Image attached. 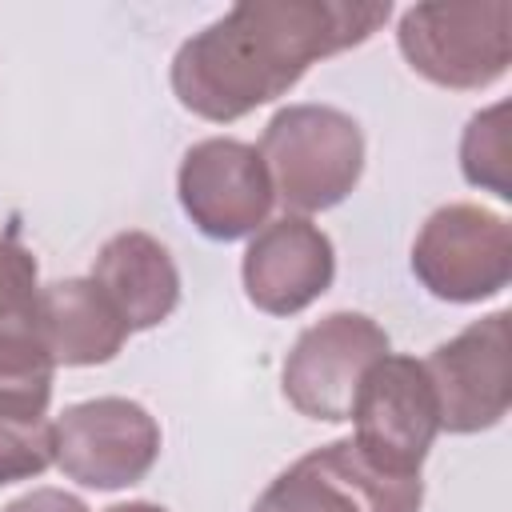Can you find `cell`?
Instances as JSON below:
<instances>
[{
    "label": "cell",
    "instance_id": "cell-13",
    "mask_svg": "<svg viewBox=\"0 0 512 512\" xmlns=\"http://www.w3.org/2000/svg\"><path fill=\"white\" fill-rule=\"evenodd\" d=\"M92 280L116 304V312L124 316L128 332L156 328L180 304L176 260L148 232H116L100 248L96 264H92Z\"/></svg>",
    "mask_w": 512,
    "mask_h": 512
},
{
    "label": "cell",
    "instance_id": "cell-7",
    "mask_svg": "<svg viewBox=\"0 0 512 512\" xmlns=\"http://www.w3.org/2000/svg\"><path fill=\"white\" fill-rule=\"evenodd\" d=\"M380 356H388V332L372 316L332 312L296 336L284 360V396L300 416L340 424Z\"/></svg>",
    "mask_w": 512,
    "mask_h": 512
},
{
    "label": "cell",
    "instance_id": "cell-11",
    "mask_svg": "<svg viewBox=\"0 0 512 512\" xmlns=\"http://www.w3.org/2000/svg\"><path fill=\"white\" fill-rule=\"evenodd\" d=\"M248 300L268 316H296L316 304L336 276V248L324 228L308 216L268 220L244 252L240 264Z\"/></svg>",
    "mask_w": 512,
    "mask_h": 512
},
{
    "label": "cell",
    "instance_id": "cell-17",
    "mask_svg": "<svg viewBox=\"0 0 512 512\" xmlns=\"http://www.w3.org/2000/svg\"><path fill=\"white\" fill-rule=\"evenodd\" d=\"M0 512H88V504L64 488H32V492L8 500Z\"/></svg>",
    "mask_w": 512,
    "mask_h": 512
},
{
    "label": "cell",
    "instance_id": "cell-5",
    "mask_svg": "<svg viewBox=\"0 0 512 512\" xmlns=\"http://www.w3.org/2000/svg\"><path fill=\"white\" fill-rule=\"evenodd\" d=\"M160 456L156 416L128 396L68 404L52 424V464L96 492L140 484Z\"/></svg>",
    "mask_w": 512,
    "mask_h": 512
},
{
    "label": "cell",
    "instance_id": "cell-15",
    "mask_svg": "<svg viewBox=\"0 0 512 512\" xmlns=\"http://www.w3.org/2000/svg\"><path fill=\"white\" fill-rule=\"evenodd\" d=\"M0 372H56L40 340L36 256L16 240H0Z\"/></svg>",
    "mask_w": 512,
    "mask_h": 512
},
{
    "label": "cell",
    "instance_id": "cell-3",
    "mask_svg": "<svg viewBox=\"0 0 512 512\" xmlns=\"http://www.w3.org/2000/svg\"><path fill=\"white\" fill-rule=\"evenodd\" d=\"M396 44L412 72L440 88H488L512 60V4H412L400 16Z\"/></svg>",
    "mask_w": 512,
    "mask_h": 512
},
{
    "label": "cell",
    "instance_id": "cell-2",
    "mask_svg": "<svg viewBox=\"0 0 512 512\" xmlns=\"http://www.w3.org/2000/svg\"><path fill=\"white\" fill-rule=\"evenodd\" d=\"M260 160L272 192L292 216L336 208L364 172V132L332 104H288L260 136Z\"/></svg>",
    "mask_w": 512,
    "mask_h": 512
},
{
    "label": "cell",
    "instance_id": "cell-1",
    "mask_svg": "<svg viewBox=\"0 0 512 512\" xmlns=\"http://www.w3.org/2000/svg\"><path fill=\"white\" fill-rule=\"evenodd\" d=\"M388 16V0H244L176 48L172 92L204 120H240L316 60L364 44Z\"/></svg>",
    "mask_w": 512,
    "mask_h": 512
},
{
    "label": "cell",
    "instance_id": "cell-6",
    "mask_svg": "<svg viewBox=\"0 0 512 512\" xmlns=\"http://www.w3.org/2000/svg\"><path fill=\"white\" fill-rule=\"evenodd\" d=\"M416 280L448 304H476L508 288L512 228L480 204L436 208L412 244Z\"/></svg>",
    "mask_w": 512,
    "mask_h": 512
},
{
    "label": "cell",
    "instance_id": "cell-12",
    "mask_svg": "<svg viewBox=\"0 0 512 512\" xmlns=\"http://www.w3.org/2000/svg\"><path fill=\"white\" fill-rule=\"evenodd\" d=\"M40 340L56 368H92L124 348L128 324L92 276H68L40 288Z\"/></svg>",
    "mask_w": 512,
    "mask_h": 512
},
{
    "label": "cell",
    "instance_id": "cell-9",
    "mask_svg": "<svg viewBox=\"0 0 512 512\" xmlns=\"http://www.w3.org/2000/svg\"><path fill=\"white\" fill-rule=\"evenodd\" d=\"M176 192L184 216L208 240H240L256 236L268 224L276 204L268 168L256 144L232 136H208L192 144L176 172Z\"/></svg>",
    "mask_w": 512,
    "mask_h": 512
},
{
    "label": "cell",
    "instance_id": "cell-18",
    "mask_svg": "<svg viewBox=\"0 0 512 512\" xmlns=\"http://www.w3.org/2000/svg\"><path fill=\"white\" fill-rule=\"evenodd\" d=\"M104 512H164V508L152 504V500H128V504H112V508H104Z\"/></svg>",
    "mask_w": 512,
    "mask_h": 512
},
{
    "label": "cell",
    "instance_id": "cell-14",
    "mask_svg": "<svg viewBox=\"0 0 512 512\" xmlns=\"http://www.w3.org/2000/svg\"><path fill=\"white\" fill-rule=\"evenodd\" d=\"M52 372H0V484L32 480L52 464Z\"/></svg>",
    "mask_w": 512,
    "mask_h": 512
},
{
    "label": "cell",
    "instance_id": "cell-10",
    "mask_svg": "<svg viewBox=\"0 0 512 512\" xmlns=\"http://www.w3.org/2000/svg\"><path fill=\"white\" fill-rule=\"evenodd\" d=\"M436 392L440 428L468 436L504 420L512 404V364H508V312H488L472 320L452 340L436 344L424 360Z\"/></svg>",
    "mask_w": 512,
    "mask_h": 512
},
{
    "label": "cell",
    "instance_id": "cell-4",
    "mask_svg": "<svg viewBox=\"0 0 512 512\" xmlns=\"http://www.w3.org/2000/svg\"><path fill=\"white\" fill-rule=\"evenodd\" d=\"M420 504V472H392L344 436L288 464L252 512H420Z\"/></svg>",
    "mask_w": 512,
    "mask_h": 512
},
{
    "label": "cell",
    "instance_id": "cell-8",
    "mask_svg": "<svg viewBox=\"0 0 512 512\" xmlns=\"http://www.w3.org/2000/svg\"><path fill=\"white\" fill-rule=\"evenodd\" d=\"M348 420L356 424L352 440L392 472H420L436 432L440 408L424 360L416 356H380L352 400Z\"/></svg>",
    "mask_w": 512,
    "mask_h": 512
},
{
    "label": "cell",
    "instance_id": "cell-16",
    "mask_svg": "<svg viewBox=\"0 0 512 512\" xmlns=\"http://www.w3.org/2000/svg\"><path fill=\"white\" fill-rule=\"evenodd\" d=\"M460 172L468 184L512 200V148H508V104L476 112L460 136Z\"/></svg>",
    "mask_w": 512,
    "mask_h": 512
}]
</instances>
